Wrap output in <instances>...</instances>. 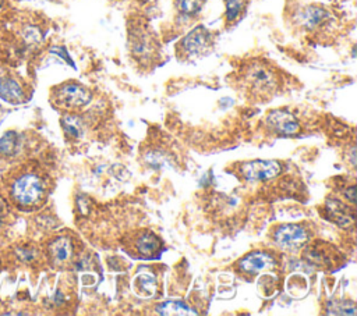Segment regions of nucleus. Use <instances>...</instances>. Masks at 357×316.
<instances>
[{
    "label": "nucleus",
    "instance_id": "1",
    "mask_svg": "<svg viewBox=\"0 0 357 316\" xmlns=\"http://www.w3.org/2000/svg\"><path fill=\"white\" fill-rule=\"evenodd\" d=\"M4 195L10 205L18 210L39 207L47 195V184L43 175L26 166L10 168L4 177Z\"/></svg>",
    "mask_w": 357,
    "mask_h": 316
},
{
    "label": "nucleus",
    "instance_id": "2",
    "mask_svg": "<svg viewBox=\"0 0 357 316\" xmlns=\"http://www.w3.org/2000/svg\"><path fill=\"white\" fill-rule=\"evenodd\" d=\"M236 84L254 100L272 99L282 86L279 71L264 58L245 60L236 72Z\"/></svg>",
    "mask_w": 357,
    "mask_h": 316
},
{
    "label": "nucleus",
    "instance_id": "3",
    "mask_svg": "<svg viewBox=\"0 0 357 316\" xmlns=\"http://www.w3.org/2000/svg\"><path fill=\"white\" fill-rule=\"evenodd\" d=\"M128 49L131 57L141 67H151L158 61L160 47L156 35L144 21L128 24Z\"/></svg>",
    "mask_w": 357,
    "mask_h": 316
},
{
    "label": "nucleus",
    "instance_id": "4",
    "mask_svg": "<svg viewBox=\"0 0 357 316\" xmlns=\"http://www.w3.org/2000/svg\"><path fill=\"white\" fill-rule=\"evenodd\" d=\"M92 99L91 90L75 81H67L56 85L50 90V102L63 110H77L86 106Z\"/></svg>",
    "mask_w": 357,
    "mask_h": 316
},
{
    "label": "nucleus",
    "instance_id": "5",
    "mask_svg": "<svg viewBox=\"0 0 357 316\" xmlns=\"http://www.w3.org/2000/svg\"><path fill=\"white\" fill-rule=\"evenodd\" d=\"M213 46V33L204 25L190 31L176 46V54L180 61H191L206 54Z\"/></svg>",
    "mask_w": 357,
    "mask_h": 316
},
{
    "label": "nucleus",
    "instance_id": "6",
    "mask_svg": "<svg viewBox=\"0 0 357 316\" xmlns=\"http://www.w3.org/2000/svg\"><path fill=\"white\" fill-rule=\"evenodd\" d=\"M291 19L293 24H296L300 29L310 33L326 28L333 21L331 13L324 6L317 3L298 6L293 13Z\"/></svg>",
    "mask_w": 357,
    "mask_h": 316
},
{
    "label": "nucleus",
    "instance_id": "7",
    "mask_svg": "<svg viewBox=\"0 0 357 316\" xmlns=\"http://www.w3.org/2000/svg\"><path fill=\"white\" fill-rule=\"evenodd\" d=\"M0 99L11 104H20L29 99L24 81L3 65H0Z\"/></svg>",
    "mask_w": 357,
    "mask_h": 316
},
{
    "label": "nucleus",
    "instance_id": "8",
    "mask_svg": "<svg viewBox=\"0 0 357 316\" xmlns=\"http://www.w3.org/2000/svg\"><path fill=\"white\" fill-rule=\"evenodd\" d=\"M273 241L282 249H298L308 241V232L300 224H282L273 231Z\"/></svg>",
    "mask_w": 357,
    "mask_h": 316
},
{
    "label": "nucleus",
    "instance_id": "9",
    "mask_svg": "<svg viewBox=\"0 0 357 316\" xmlns=\"http://www.w3.org/2000/svg\"><path fill=\"white\" fill-rule=\"evenodd\" d=\"M265 123L272 132L280 136H291L300 131L297 118L290 111L283 109L269 111L265 117Z\"/></svg>",
    "mask_w": 357,
    "mask_h": 316
},
{
    "label": "nucleus",
    "instance_id": "10",
    "mask_svg": "<svg viewBox=\"0 0 357 316\" xmlns=\"http://www.w3.org/2000/svg\"><path fill=\"white\" fill-rule=\"evenodd\" d=\"M280 163L276 160H252L241 164V175L248 181H265L280 173Z\"/></svg>",
    "mask_w": 357,
    "mask_h": 316
},
{
    "label": "nucleus",
    "instance_id": "11",
    "mask_svg": "<svg viewBox=\"0 0 357 316\" xmlns=\"http://www.w3.org/2000/svg\"><path fill=\"white\" fill-rule=\"evenodd\" d=\"M24 135L17 131H8L0 138V164H14L24 152Z\"/></svg>",
    "mask_w": 357,
    "mask_h": 316
},
{
    "label": "nucleus",
    "instance_id": "12",
    "mask_svg": "<svg viewBox=\"0 0 357 316\" xmlns=\"http://www.w3.org/2000/svg\"><path fill=\"white\" fill-rule=\"evenodd\" d=\"M46 255L52 264H68L74 258V244L68 235H57L46 245Z\"/></svg>",
    "mask_w": 357,
    "mask_h": 316
},
{
    "label": "nucleus",
    "instance_id": "13",
    "mask_svg": "<svg viewBox=\"0 0 357 316\" xmlns=\"http://www.w3.org/2000/svg\"><path fill=\"white\" fill-rule=\"evenodd\" d=\"M17 42L24 50H35L43 42V31L38 24L25 21L17 29Z\"/></svg>",
    "mask_w": 357,
    "mask_h": 316
},
{
    "label": "nucleus",
    "instance_id": "14",
    "mask_svg": "<svg viewBox=\"0 0 357 316\" xmlns=\"http://www.w3.org/2000/svg\"><path fill=\"white\" fill-rule=\"evenodd\" d=\"M275 264V259L265 252H251L237 262V267L248 274L258 273L259 270L266 267H273Z\"/></svg>",
    "mask_w": 357,
    "mask_h": 316
},
{
    "label": "nucleus",
    "instance_id": "15",
    "mask_svg": "<svg viewBox=\"0 0 357 316\" xmlns=\"http://www.w3.org/2000/svg\"><path fill=\"white\" fill-rule=\"evenodd\" d=\"M160 242L156 238V235L151 231L142 232L137 241H135V249L137 252L144 258H152L159 251Z\"/></svg>",
    "mask_w": 357,
    "mask_h": 316
},
{
    "label": "nucleus",
    "instance_id": "16",
    "mask_svg": "<svg viewBox=\"0 0 357 316\" xmlns=\"http://www.w3.org/2000/svg\"><path fill=\"white\" fill-rule=\"evenodd\" d=\"M326 210L329 213V217L332 221H336L340 226H347L349 223H353L354 214L350 213L347 214V207L342 205L339 200H332L329 199L326 202Z\"/></svg>",
    "mask_w": 357,
    "mask_h": 316
},
{
    "label": "nucleus",
    "instance_id": "17",
    "mask_svg": "<svg viewBox=\"0 0 357 316\" xmlns=\"http://www.w3.org/2000/svg\"><path fill=\"white\" fill-rule=\"evenodd\" d=\"M173 3L178 15L184 18H192L201 13L205 0H173Z\"/></svg>",
    "mask_w": 357,
    "mask_h": 316
},
{
    "label": "nucleus",
    "instance_id": "18",
    "mask_svg": "<svg viewBox=\"0 0 357 316\" xmlns=\"http://www.w3.org/2000/svg\"><path fill=\"white\" fill-rule=\"evenodd\" d=\"M156 312L165 316H177V315H195L190 306L181 301H167L156 306Z\"/></svg>",
    "mask_w": 357,
    "mask_h": 316
},
{
    "label": "nucleus",
    "instance_id": "19",
    "mask_svg": "<svg viewBox=\"0 0 357 316\" xmlns=\"http://www.w3.org/2000/svg\"><path fill=\"white\" fill-rule=\"evenodd\" d=\"M61 127L64 132L71 138H79L84 131V124L81 117L73 113H67L61 117Z\"/></svg>",
    "mask_w": 357,
    "mask_h": 316
},
{
    "label": "nucleus",
    "instance_id": "20",
    "mask_svg": "<svg viewBox=\"0 0 357 316\" xmlns=\"http://www.w3.org/2000/svg\"><path fill=\"white\" fill-rule=\"evenodd\" d=\"M134 287L137 294L151 297L155 291V277L153 274H138L134 281Z\"/></svg>",
    "mask_w": 357,
    "mask_h": 316
},
{
    "label": "nucleus",
    "instance_id": "21",
    "mask_svg": "<svg viewBox=\"0 0 357 316\" xmlns=\"http://www.w3.org/2000/svg\"><path fill=\"white\" fill-rule=\"evenodd\" d=\"M14 255L15 258L22 262V263H31L36 259L38 256V249L29 244H21L17 245L14 249Z\"/></svg>",
    "mask_w": 357,
    "mask_h": 316
},
{
    "label": "nucleus",
    "instance_id": "22",
    "mask_svg": "<svg viewBox=\"0 0 357 316\" xmlns=\"http://www.w3.org/2000/svg\"><path fill=\"white\" fill-rule=\"evenodd\" d=\"M226 4V21L234 22L244 10V0H225Z\"/></svg>",
    "mask_w": 357,
    "mask_h": 316
},
{
    "label": "nucleus",
    "instance_id": "23",
    "mask_svg": "<svg viewBox=\"0 0 357 316\" xmlns=\"http://www.w3.org/2000/svg\"><path fill=\"white\" fill-rule=\"evenodd\" d=\"M8 200H7V198H6V195L3 193V191H1V188H0V226L4 223V220H6V216H7V213H8Z\"/></svg>",
    "mask_w": 357,
    "mask_h": 316
},
{
    "label": "nucleus",
    "instance_id": "24",
    "mask_svg": "<svg viewBox=\"0 0 357 316\" xmlns=\"http://www.w3.org/2000/svg\"><path fill=\"white\" fill-rule=\"evenodd\" d=\"M6 6H7V0H0V14L4 13Z\"/></svg>",
    "mask_w": 357,
    "mask_h": 316
}]
</instances>
